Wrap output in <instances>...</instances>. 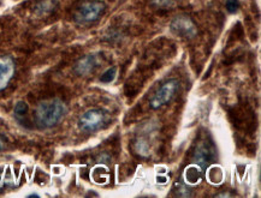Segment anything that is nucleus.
<instances>
[{
  "label": "nucleus",
  "instance_id": "obj_5",
  "mask_svg": "<svg viewBox=\"0 0 261 198\" xmlns=\"http://www.w3.org/2000/svg\"><path fill=\"white\" fill-rule=\"evenodd\" d=\"M171 30L176 35L181 36V38H194L198 33L196 26L193 23L190 18L185 17V16H181L177 17L174 22L171 23Z\"/></svg>",
  "mask_w": 261,
  "mask_h": 198
},
{
  "label": "nucleus",
  "instance_id": "obj_2",
  "mask_svg": "<svg viewBox=\"0 0 261 198\" xmlns=\"http://www.w3.org/2000/svg\"><path fill=\"white\" fill-rule=\"evenodd\" d=\"M106 6L103 1L99 0H93V1H87L79 6L75 15V21L79 24H88L99 20L101 16L105 12Z\"/></svg>",
  "mask_w": 261,
  "mask_h": 198
},
{
  "label": "nucleus",
  "instance_id": "obj_14",
  "mask_svg": "<svg viewBox=\"0 0 261 198\" xmlns=\"http://www.w3.org/2000/svg\"><path fill=\"white\" fill-rule=\"evenodd\" d=\"M4 142H2V139L1 138H0V150H1V149H4Z\"/></svg>",
  "mask_w": 261,
  "mask_h": 198
},
{
  "label": "nucleus",
  "instance_id": "obj_7",
  "mask_svg": "<svg viewBox=\"0 0 261 198\" xmlns=\"http://www.w3.org/2000/svg\"><path fill=\"white\" fill-rule=\"evenodd\" d=\"M213 157H214V150L211 147V144L207 142H201L196 148L195 153H194V162L201 168H206L209 163L212 162Z\"/></svg>",
  "mask_w": 261,
  "mask_h": 198
},
{
  "label": "nucleus",
  "instance_id": "obj_3",
  "mask_svg": "<svg viewBox=\"0 0 261 198\" xmlns=\"http://www.w3.org/2000/svg\"><path fill=\"white\" fill-rule=\"evenodd\" d=\"M180 87V82L177 79H170V81L165 82L164 84L159 88V90L156 92L153 99L151 100V107L153 110H158L166 104H169L175 96L176 91L178 90Z\"/></svg>",
  "mask_w": 261,
  "mask_h": 198
},
{
  "label": "nucleus",
  "instance_id": "obj_13",
  "mask_svg": "<svg viewBox=\"0 0 261 198\" xmlns=\"http://www.w3.org/2000/svg\"><path fill=\"white\" fill-rule=\"evenodd\" d=\"M158 6L161 7H172L176 4L177 0H153Z\"/></svg>",
  "mask_w": 261,
  "mask_h": 198
},
{
  "label": "nucleus",
  "instance_id": "obj_8",
  "mask_svg": "<svg viewBox=\"0 0 261 198\" xmlns=\"http://www.w3.org/2000/svg\"><path fill=\"white\" fill-rule=\"evenodd\" d=\"M98 66V59L97 55H87V57L82 58L76 66H75V72L79 76H86L94 71V68Z\"/></svg>",
  "mask_w": 261,
  "mask_h": 198
},
{
  "label": "nucleus",
  "instance_id": "obj_6",
  "mask_svg": "<svg viewBox=\"0 0 261 198\" xmlns=\"http://www.w3.org/2000/svg\"><path fill=\"white\" fill-rule=\"evenodd\" d=\"M16 71L15 60L10 55L0 57V90H4L13 78Z\"/></svg>",
  "mask_w": 261,
  "mask_h": 198
},
{
  "label": "nucleus",
  "instance_id": "obj_12",
  "mask_svg": "<svg viewBox=\"0 0 261 198\" xmlns=\"http://www.w3.org/2000/svg\"><path fill=\"white\" fill-rule=\"evenodd\" d=\"M238 0H226V10L230 13H235L237 10H238Z\"/></svg>",
  "mask_w": 261,
  "mask_h": 198
},
{
  "label": "nucleus",
  "instance_id": "obj_1",
  "mask_svg": "<svg viewBox=\"0 0 261 198\" xmlns=\"http://www.w3.org/2000/svg\"><path fill=\"white\" fill-rule=\"evenodd\" d=\"M66 113V105L62 100L53 99L41 102L35 110V121L40 129H50L57 125Z\"/></svg>",
  "mask_w": 261,
  "mask_h": 198
},
{
  "label": "nucleus",
  "instance_id": "obj_15",
  "mask_svg": "<svg viewBox=\"0 0 261 198\" xmlns=\"http://www.w3.org/2000/svg\"><path fill=\"white\" fill-rule=\"evenodd\" d=\"M29 197H39V195H36V194H33V195H29Z\"/></svg>",
  "mask_w": 261,
  "mask_h": 198
},
{
  "label": "nucleus",
  "instance_id": "obj_10",
  "mask_svg": "<svg viewBox=\"0 0 261 198\" xmlns=\"http://www.w3.org/2000/svg\"><path fill=\"white\" fill-rule=\"evenodd\" d=\"M13 112H15V115L17 118L25 117L26 113H28V105H26V102H23V101L17 102V104H16V106H15V110H13Z\"/></svg>",
  "mask_w": 261,
  "mask_h": 198
},
{
  "label": "nucleus",
  "instance_id": "obj_9",
  "mask_svg": "<svg viewBox=\"0 0 261 198\" xmlns=\"http://www.w3.org/2000/svg\"><path fill=\"white\" fill-rule=\"evenodd\" d=\"M116 73H117V67L116 66H113V67L108 68L107 71H105V72L101 75L100 81L103 82V83H111V82L116 78Z\"/></svg>",
  "mask_w": 261,
  "mask_h": 198
},
{
  "label": "nucleus",
  "instance_id": "obj_11",
  "mask_svg": "<svg viewBox=\"0 0 261 198\" xmlns=\"http://www.w3.org/2000/svg\"><path fill=\"white\" fill-rule=\"evenodd\" d=\"M53 6H54V1H53V0H45V1H42L41 4L37 5V12L39 13L49 12L53 9Z\"/></svg>",
  "mask_w": 261,
  "mask_h": 198
},
{
  "label": "nucleus",
  "instance_id": "obj_4",
  "mask_svg": "<svg viewBox=\"0 0 261 198\" xmlns=\"http://www.w3.org/2000/svg\"><path fill=\"white\" fill-rule=\"evenodd\" d=\"M106 121V115L104 110H89L79 118L78 125L79 129L86 132H94L103 128V125Z\"/></svg>",
  "mask_w": 261,
  "mask_h": 198
}]
</instances>
